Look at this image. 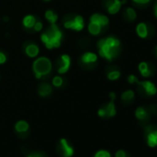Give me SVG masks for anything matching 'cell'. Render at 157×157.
<instances>
[{
	"instance_id": "cell-1",
	"label": "cell",
	"mask_w": 157,
	"mask_h": 157,
	"mask_svg": "<svg viewBox=\"0 0 157 157\" xmlns=\"http://www.w3.org/2000/svg\"><path fill=\"white\" fill-rule=\"evenodd\" d=\"M41 39L48 49L57 48L61 44L62 32L58 29L56 23L51 24V27L42 34Z\"/></svg>"
},
{
	"instance_id": "cell-2",
	"label": "cell",
	"mask_w": 157,
	"mask_h": 157,
	"mask_svg": "<svg viewBox=\"0 0 157 157\" xmlns=\"http://www.w3.org/2000/svg\"><path fill=\"white\" fill-rule=\"evenodd\" d=\"M33 72L35 74V77L40 78L50 73L52 69V64H51V61L47 57L43 56V57H39L33 62Z\"/></svg>"
},
{
	"instance_id": "cell-3",
	"label": "cell",
	"mask_w": 157,
	"mask_h": 157,
	"mask_svg": "<svg viewBox=\"0 0 157 157\" xmlns=\"http://www.w3.org/2000/svg\"><path fill=\"white\" fill-rule=\"evenodd\" d=\"M98 49H99V54L102 57L107 59L108 61H111L114 57L117 56L118 54L119 48H113L111 47L106 42L105 39H102L98 42Z\"/></svg>"
},
{
	"instance_id": "cell-4",
	"label": "cell",
	"mask_w": 157,
	"mask_h": 157,
	"mask_svg": "<svg viewBox=\"0 0 157 157\" xmlns=\"http://www.w3.org/2000/svg\"><path fill=\"white\" fill-rule=\"evenodd\" d=\"M145 138L149 147H157V128L154 126H148L145 128Z\"/></svg>"
},
{
	"instance_id": "cell-5",
	"label": "cell",
	"mask_w": 157,
	"mask_h": 157,
	"mask_svg": "<svg viewBox=\"0 0 157 157\" xmlns=\"http://www.w3.org/2000/svg\"><path fill=\"white\" fill-rule=\"evenodd\" d=\"M65 28L67 29H71L74 31H81L84 27V21L82 16H76L74 19L67 21L64 23Z\"/></svg>"
},
{
	"instance_id": "cell-6",
	"label": "cell",
	"mask_w": 157,
	"mask_h": 157,
	"mask_svg": "<svg viewBox=\"0 0 157 157\" xmlns=\"http://www.w3.org/2000/svg\"><path fill=\"white\" fill-rule=\"evenodd\" d=\"M125 3L126 0H107L105 2V7L109 14L115 15L120 10L122 5Z\"/></svg>"
},
{
	"instance_id": "cell-7",
	"label": "cell",
	"mask_w": 157,
	"mask_h": 157,
	"mask_svg": "<svg viewBox=\"0 0 157 157\" xmlns=\"http://www.w3.org/2000/svg\"><path fill=\"white\" fill-rule=\"evenodd\" d=\"M137 84H139L143 91L146 93L147 95H155L157 94V88L154 85V83H152L150 81H144V82H140L139 80H137L136 82Z\"/></svg>"
},
{
	"instance_id": "cell-8",
	"label": "cell",
	"mask_w": 157,
	"mask_h": 157,
	"mask_svg": "<svg viewBox=\"0 0 157 157\" xmlns=\"http://www.w3.org/2000/svg\"><path fill=\"white\" fill-rule=\"evenodd\" d=\"M59 147L63 157H71L74 154V149L69 145L68 141L66 139H61L59 141Z\"/></svg>"
},
{
	"instance_id": "cell-9",
	"label": "cell",
	"mask_w": 157,
	"mask_h": 157,
	"mask_svg": "<svg viewBox=\"0 0 157 157\" xmlns=\"http://www.w3.org/2000/svg\"><path fill=\"white\" fill-rule=\"evenodd\" d=\"M70 63H71V61H70L69 56L63 55L61 56V65H60V67H58V70H57L58 73L59 74L66 73L69 69V67H70Z\"/></svg>"
},
{
	"instance_id": "cell-10",
	"label": "cell",
	"mask_w": 157,
	"mask_h": 157,
	"mask_svg": "<svg viewBox=\"0 0 157 157\" xmlns=\"http://www.w3.org/2000/svg\"><path fill=\"white\" fill-rule=\"evenodd\" d=\"M90 21H91L92 22L98 23V24L101 25L102 27H105V26H107L108 23H109V19H108L106 16L102 15V14H98V13L94 14V15L91 17Z\"/></svg>"
},
{
	"instance_id": "cell-11",
	"label": "cell",
	"mask_w": 157,
	"mask_h": 157,
	"mask_svg": "<svg viewBox=\"0 0 157 157\" xmlns=\"http://www.w3.org/2000/svg\"><path fill=\"white\" fill-rule=\"evenodd\" d=\"M136 33L141 39H145L149 35V28L145 22H140L136 27Z\"/></svg>"
},
{
	"instance_id": "cell-12",
	"label": "cell",
	"mask_w": 157,
	"mask_h": 157,
	"mask_svg": "<svg viewBox=\"0 0 157 157\" xmlns=\"http://www.w3.org/2000/svg\"><path fill=\"white\" fill-rule=\"evenodd\" d=\"M138 68H139L140 73L143 77H145V78H148V77H150V76L151 75V67H150V65H149L147 62H144V61L140 62V63L139 64V66H138Z\"/></svg>"
},
{
	"instance_id": "cell-13",
	"label": "cell",
	"mask_w": 157,
	"mask_h": 157,
	"mask_svg": "<svg viewBox=\"0 0 157 157\" xmlns=\"http://www.w3.org/2000/svg\"><path fill=\"white\" fill-rule=\"evenodd\" d=\"M103 109L105 112V117H113L117 114V110H116L114 101H111L110 103H108L105 106L103 107Z\"/></svg>"
},
{
	"instance_id": "cell-14",
	"label": "cell",
	"mask_w": 157,
	"mask_h": 157,
	"mask_svg": "<svg viewBox=\"0 0 157 157\" xmlns=\"http://www.w3.org/2000/svg\"><path fill=\"white\" fill-rule=\"evenodd\" d=\"M82 63H84L86 65L94 64L97 61V56L94 53L87 52L82 56Z\"/></svg>"
},
{
	"instance_id": "cell-15",
	"label": "cell",
	"mask_w": 157,
	"mask_h": 157,
	"mask_svg": "<svg viewBox=\"0 0 157 157\" xmlns=\"http://www.w3.org/2000/svg\"><path fill=\"white\" fill-rule=\"evenodd\" d=\"M25 53L30 57H35L39 54V47L34 44H30L25 47Z\"/></svg>"
},
{
	"instance_id": "cell-16",
	"label": "cell",
	"mask_w": 157,
	"mask_h": 157,
	"mask_svg": "<svg viewBox=\"0 0 157 157\" xmlns=\"http://www.w3.org/2000/svg\"><path fill=\"white\" fill-rule=\"evenodd\" d=\"M51 93H52V87L49 84H47V83H42L39 86V89H38L39 95L44 97V96H48Z\"/></svg>"
},
{
	"instance_id": "cell-17",
	"label": "cell",
	"mask_w": 157,
	"mask_h": 157,
	"mask_svg": "<svg viewBox=\"0 0 157 157\" xmlns=\"http://www.w3.org/2000/svg\"><path fill=\"white\" fill-rule=\"evenodd\" d=\"M15 129L18 133H25L29 129V124L24 120H20L16 123Z\"/></svg>"
},
{
	"instance_id": "cell-18",
	"label": "cell",
	"mask_w": 157,
	"mask_h": 157,
	"mask_svg": "<svg viewBox=\"0 0 157 157\" xmlns=\"http://www.w3.org/2000/svg\"><path fill=\"white\" fill-rule=\"evenodd\" d=\"M102 26L101 25H99L98 23H95V22H90V24H89V26H88V31H89V33H91V34H93V35H97V34H99L100 33H101V31H102Z\"/></svg>"
},
{
	"instance_id": "cell-19",
	"label": "cell",
	"mask_w": 157,
	"mask_h": 157,
	"mask_svg": "<svg viewBox=\"0 0 157 157\" xmlns=\"http://www.w3.org/2000/svg\"><path fill=\"white\" fill-rule=\"evenodd\" d=\"M135 117L139 120H145L148 118V112L144 107L140 106L135 110Z\"/></svg>"
},
{
	"instance_id": "cell-20",
	"label": "cell",
	"mask_w": 157,
	"mask_h": 157,
	"mask_svg": "<svg viewBox=\"0 0 157 157\" xmlns=\"http://www.w3.org/2000/svg\"><path fill=\"white\" fill-rule=\"evenodd\" d=\"M35 22H36V19H35V17L33 16V15H28V16H26V17L23 19V21H22V23H23L24 27H26V28H28V29L33 28V27L34 26Z\"/></svg>"
},
{
	"instance_id": "cell-21",
	"label": "cell",
	"mask_w": 157,
	"mask_h": 157,
	"mask_svg": "<svg viewBox=\"0 0 157 157\" xmlns=\"http://www.w3.org/2000/svg\"><path fill=\"white\" fill-rule=\"evenodd\" d=\"M135 97V94L133 91L131 90H128V91H125L122 94H121V99L124 101V102H129L131 100H133Z\"/></svg>"
},
{
	"instance_id": "cell-22",
	"label": "cell",
	"mask_w": 157,
	"mask_h": 157,
	"mask_svg": "<svg viewBox=\"0 0 157 157\" xmlns=\"http://www.w3.org/2000/svg\"><path fill=\"white\" fill-rule=\"evenodd\" d=\"M45 18L46 20L51 23V24H55L57 21V15L53 11V10H47L45 12Z\"/></svg>"
},
{
	"instance_id": "cell-23",
	"label": "cell",
	"mask_w": 157,
	"mask_h": 157,
	"mask_svg": "<svg viewBox=\"0 0 157 157\" xmlns=\"http://www.w3.org/2000/svg\"><path fill=\"white\" fill-rule=\"evenodd\" d=\"M125 15H126L127 19H128V21H134V20L137 18V13H136L135 10L132 9V8H128V9L125 10Z\"/></svg>"
},
{
	"instance_id": "cell-24",
	"label": "cell",
	"mask_w": 157,
	"mask_h": 157,
	"mask_svg": "<svg viewBox=\"0 0 157 157\" xmlns=\"http://www.w3.org/2000/svg\"><path fill=\"white\" fill-rule=\"evenodd\" d=\"M120 71L117 70V69H114V70H111L107 73V78H109L110 81H117V78H119L120 77Z\"/></svg>"
},
{
	"instance_id": "cell-25",
	"label": "cell",
	"mask_w": 157,
	"mask_h": 157,
	"mask_svg": "<svg viewBox=\"0 0 157 157\" xmlns=\"http://www.w3.org/2000/svg\"><path fill=\"white\" fill-rule=\"evenodd\" d=\"M94 157H111V154L108 151L105 150H100L95 152Z\"/></svg>"
},
{
	"instance_id": "cell-26",
	"label": "cell",
	"mask_w": 157,
	"mask_h": 157,
	"mask_svg": "<svg viewBox=\"0 0 157 157\" xmlns=\"http://www.w3.org/2000/svg\"><path fill=\"white\" fill-rule=\"evenodd\" d=\"M53 85L56 86V87H60L62 84H63V78L60 77V76H56L54 78H53Z\"/></svg>"
},
{
	"instance_id": "cell-27",
	"label": "cell",
	"mask_w": 157,
	"mask_h": 157,
	"mask_svg": "<svg viewBox=\"0 0 157 157\" xmlns=\"http://www.w3.org/2000/svg\"><path fill=\"white\" fill-rule=\"evenodd\" d=\"M115 156H116V157H128V153H127L125 151H123V150H118V151L116 152Z\"/></svg>"
},
{
	"instance_id": "cell-28",
	"label": "cell",
	"mask_w": 157,
	"mask_h": 157,
	"mask_svg": "<svg viewBox=\"0 0 157 157\" xmlns=\"http://www.w3.org/2000/svg\"><path fill=\"white\" fill-rule=\"evenodd\" d=\"M137 77L135 76V75H129L128 77V83H130V84H133V83H136V82H137Z\"/></svg>"
},
{
	"instance_id": "cell-29",
	"label": "cell",
	"mask_w": 157,
	"mask_h": 157,
	"mask_svg": "<svg viewBox=\"0 0 157 157\" xmlns=\"http://www.w3.org/2000/svg\"><path fill=\"white\" fill-rule=\"evenodd\" d=\"M132 1H133L135 4H138V5H141V6H143V5H147V4H149L151 0H132Z\"/></svg>"
},
{
	"instance_id": "cell-30",
	"label": "cell",
	"mask_w": 157,
	"mask_h": 157,
	"mask_svg": "<svg viewBox=\"0 0 157 157\" xmlns=\"http://www.w3.org/2000/svg\"><path fill=\"white\" fill-rule=\"evenodd\" d=\"M33 28H34V31L40 32L43 29V23L41 21H36L35 24H34V26H33Z\"/></svg>"
},
{
	"instance_id": "cell-31",
	"label": "cell",
	"mask_w": 157,
	"mask_h": 157,
	"mask_svg": "<svg viewBox=\"0 0 157 157\" xmlns=\"http://www.w3.org/2000/svg\"><path fill=\"white\" fill-rule=\"evenodd\" d=\"M6 60H7V56H6V55H5L4 53H2V52H0V64L5 63V62H6Z\"/></svg>"
},
{
	"instance_id": "cell-32",
	"label": "cell",
	"mask_w": 157,
	"mask_h": 157,
	"mask_svg": "<svg viewBox=\"0 0 157 157\" xmlns=\"http://www.w3.org/2000/svg\"><path fill=\"white\" fill-rule=\"evenodd\" d=\"M109 96H110L111 101H114V100L116 99V97H117V95H116V94H115V93H110Z\"/></svg>"
},
{
	"instance_id": "cell-33",
	"label": "cell",
	"mask_w": 157,
	"mask_h": 157,
	"mask_svg": "<svg viewBox=\"0 0 157 157\" xmlns=\"http://www.w3.org/2000/svg\"><path fill=\"white\" fill-rule=\"evenodd\" d=\"M154 15H155V17L157 18V3L154 5Z\"/></svg>"
},
{
	"instance_id": "cell-34",
	"label": "cell",
	"mask_w": 157,
	"mask_h": 157,
	"mask_svg": "<svg viewBox=\"0 0 157 157\" xmlns=\"http://www.w3.org/2000/svg\"><path fill=\"white\" fill-rule=\"evenodd\" d=\"M28 157H42V156L41 155H37V154H31Z\"/></svg>"
},
{
	"instance_id": "cell-35",
	"label": "cell",
	"mask_w": 157,
	"mask_h": 157,
	"mask_svg": "<svg viewBox=\"0 0 157 157\" xmlns=\"http://www.w3.org/2000/svg\"><path fill=\"white\" fill-rule=\"evenodd\" d=\"M156 56H157V46H156Z\"/></svg>"
},
{
	"instance_id": "cell-36",
	"label": "cell",
	"mask_w": 157,
	"mask_h": 157,
	"mask_svg": "<svg viewBox=\"0 0 157 157\" xmlns=\"http://www.w3.org/2000/svg\"><path fill=\"white\" fill-rule=\"evenodd\" d=\"M44 1H50V0H44Z\"/></svg>"
}]
</instances>
